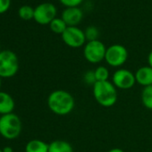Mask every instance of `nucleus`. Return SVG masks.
<instances>
[{
    "instance_id": "nucleus-14",
    "label": "nucleus",
    "mask_w": 152,
    "mask_h": 152,
    "mask_svg": "<svg viewBox=\"0 0 152 152\" xmlns=\"http://www.w3.org/2000/svg\"><path fill=\"white\" fill-rule=\"evenodd\" d=\"M48 152H73V148L68 141L56 140L48 144Z\"/></svg>"
},
{
    "instance_id": "nucleus-2",
    "label": "nucleus",
    "mask_w": 152,
    "mask_h": 152,
    "mask_svg": "<svg viewBox=\"0 0 152 152\" xmlns=\"http://www.w3.org/2000/svg\"><path fill=\"white\" fill-rule=\"evenodd\" d=\"M92 91L95 100L104 107H113L117 101V89L112 82H97Z\"/></svg>"
},
{
    "instance_id": "nucleus-16",
    "label": "nucleus",
    "mask_w": 152,
    "mask_h": 152,
    "mask_svg": "<svg viewBox=\"0 0 152 152\" xmlns=\"http://www.w3.org/2000/svg\"><path fill=\"white\" fill-rule=\"evenodd\" d=\"M49 27L50 30L56 34H63V32L66 30V28L68 27L66 25V23L63 21L62 18H55L50 23H49Z\"/></svg>"
},
{
    "instance_id": "nucleus-10",
    "label": "nucleus",
    "mask_w": 152,
    "mask_h": 152,
    "mask_svg": "<svg viewBox=\"0 0 152 152\" xmlns=\"http://www.w3.org/2000/svg\"><path fill=\"white\" fill-rule=\"evenodd\" d=\"M83 17V11L79 7H66L61 16L67 26H77L82 22Z\"/></svg>"
},
{
    "instance_id": "nucleus-17",
    "label": "nucleus",
    "mask_w": 152,
    "mask_h": 152,
    "mask_svg": "<svg viewBox=\"0 0 152 152\" xmlns=\"http://www.w3.org/2000/svg\"><path fill=\"white\" fill-rule=\"evenodd\" d=\"M94 72H95L97 82H107V81H108L109 70L107 67L103 66V65H99L94 70Z\"/></svg>"
},
{
    "instance_id": "nucleus-27",
    "label": "nucleus",
    "mask_w": 152,
    "mask_h": 152,
    "mask_svg": "<svg viewBox=\"0 0 152 152\" xmlns=\"http://www.w3.org/2000/svg\"><path fill=\"white\" fill-rule=\"evenodd\" d=\"M0 152H3V149L2 148H0Z\"/></svg>"
},
{
    "instance_id": "nucleus-11",
    "label": "nucleus",
    "mask_w": 152,
    "mask_h": 152,
    "mask_svg": "<svg viewBox=\"0 0 152 152\" xmlns=\"http://www.w3.org/2000/svg\"><path fill=\"white\" fill-rule=\"evenodd\" d=\"M134 74L136 83L143 88L152 85V68L150 66H141L134 72Z\"/></svg>"
},
{
    "instance_id": "nucleus-20",
    "label": "nucleus",
    "mask_w": 152,
    "mask_h": 152,
    "mask_svg": "<svg viewBox=\"0 0 152 152\" xmlns=\"http://www.w3.org/2000/svg\"><path fill=\"white\" fill-rule=\"evenodd\" d=\"M83 83L87 85H91V86H94V84L97 83L96 80V76H95V72L94 70H90L85 72V73L83 76Z\"/></svg>"
},
{
    "instance_id": "nucleus-8",
    "label": "nucleus",
    "mask_w": 152,
    "mask_h": 152,
    "mask_svg": "<svg viewBox=\"0 0 152 152\" xmlns=\"http://www.w3.org/2000/svg\"><path fill=\"white\" fill-rule=\"evenodd\" d=\"M112 83L116 89L123 91L130 90L136 83L135 74L128 69H117L112 75Z\"/></svg>"
},
{
    "instance_id": "nucleus-21",
    "label": "nucleus",
    "mask_w": 152,
    "mask_h": 152,
    "mask_svg": "<svg viewBox=\"0 0 152 152\" xmlns=\"http://www.w3.org/2000/svg\"><path fill=\"white\" fill-rule=\"evenodd\" d=\"M65 7H78L83 0H59Z\"/></svg>"
},
{
    "instance_id": "nucleus-3",
    "label": "nucleus",
    "mask_w": 152,
    "mask_h": 152,
    "mask_svg": "<svg viewBox=\"0 0 152 152\" xmlns=\"http://www.w3.org/2000/svg\"><path fill=\"white\" fill-rule=\"evenodd\" d=\"M22 121L15 114H7L0 116V135L7 140L17 139L22 132Z\"/></svg>"
},
{
    "instance_id": "nucleus-24",
    "label": "nucleus",
    "mask_w": 152,
    "mask_h": 152,
    "mask_svg": "<svg viewBox=\"0 0 152 152\" xmlns=\"http://www.w3.org/2000/svg\"><path fill=\"white\" fill-rule=\"evenodd\" d=\"M2 149H3V152H14L13 148L10 147V146H6V147L3 148Z\"/></svg>"
},
{
    "instance_id": "nucleus-7",
    "label": "nucleus",
    "mask_w": 152,
    "mask_h": 152,
    "mask_svg": "<svg viewBox=\"0 0 152 152\" xmlns=\"http://www.w3.org/2000/svg\"><path fill=\"white\" fill-rule=\"evenodd\" d=\"M61 36L64 43L72 48H81L87 41L84 31L77 26H68Z\"/></svg>"
},
{
    "instance_id": "nucleus-4",
    "label": "nucleus",
    "mask_w": 152,
    "mask_h": 152,
    "mask_svg": "<svg viewBox=\"0 0 152 152\" xmlns=\"http://www.w3.org/2000/svg\"><path fill=\"white\" fill-rule=\"evenodd\" d=\"M19 71L17 55L8 49L0 51V77L11 78Z\"/></svg>"
},
{
    "instance_id": "nucleus-25",
    "label": "nucleus",
    "mask_w": 152,
    "mask_h": 152,
    "mask_svg": "<svg viewBox=\"0 0 152 152\" xmlns=\"http://www.w3.org/2000/svg\"><path fill=\"white\" fill-rule=\"evenodd\" d=\"M107 152H124V151L120 148H111L110 150H108Z\"/></svg>"
},
{
    "instance_id": "nucleus-26",
    "label": "nucleus",
    "mask_w": 152,
    "mask_h": 152,
    "mask_svg": "<svg viewBox=\"0 0 152 152\" xmlns=\"http://www.w3.org/2000/svg\"><path fill=\"white\" fill-rule=\"evenodd\" d=\"M1 86H2V78L0 77V89H1Z\"/></svg>"
},
{
    "instance_id": "nucleus-12",
    "label": "nucleus",
    "mask_w": 152,
    "mask_h": 152,
    "mask_svg": "<svg viewBox=\"0 0 152 152\" xmlns=\"http://www.w3.org/2000/svg\"><path fill=\"white\" fill-rule=\"evenodd\" d=\"M15 102L13 97L5 91H0V115L14 113Z\"/></svg>"
},
{
    "instance_id": "nucleus-18",
    "label": "nucleus",
    "mask_w": 152,
    "mask_h": 152,
    "mask_svg": "<svg viewBox=\"0 0 152 152\" xmlns=\"http://www.w3.org/2000/svg\"><path fill=\"white\" fill-rule=\"evenodd\" d=\"M19 16L23 20L29 21L32 18H34V9L30 6H23L18 10Z\"/></svg>"
},
{
    "instance_id": "nucleus-23",
    "label": "nucleus",
    "mask_w": 152,
    "mask_h": 152,
    "mask_svg": "<svg viewBox=\"0 0 152 152\" xmlns=\"http://www.w3.org/2000/svg\"><path fill=\"white\" fill-rule=\"evenodd\" d=\"M148 65L152 68V50L149 52V54L148 56Z\"/></svg>"
},
{
    "instance_id": "nucleus-1",
    "label": "nucleus",
    "mask_w": 152,
    "mask_h": 152,
    "mask_svg": "<svg viewBox=\"0 0 152 152\" xmlns=\"http://www.w3.org/2000/svg\"><path fill=\"white\" fill-rule=\"evenodd\" d=\"M47 104L52 113L63 116L72 112L75 100L70 92L64 90H56L48 95Z\"/></svg>"
},
{
    "instance_id": "nucleus-9",
    "label": "nucleus",
    "mask_w": 152,
    "mask_h": 152,
    "mask_svg": "<svg viewBox=\"0 0 152 152\" xmlns=\"http://www.w3.org/2000/svg\"><path fill=\"white\" fill-rule=\"evenodd\" d=\"M56 15V8L52 3H42L34 8V20L39 24H49Z\"/></svg>"
},
{
    "instance_id": "nucleus-6",
    "label": "nucleus",
    "mask_w": 152,
    "mask_h": 152,
    "mask_svg": "<svg viewBox=\"0 0 152 152\" xmlns=\"http://www.w3.org/2000/svg\"><path fill=\"white\" fill-rule=\"evenodd\" d=\"M107 48L100 40L88 41L84 45L83 56L91 64H99L105 60Z\"/></svg>"
},
{
    "instance_id": "nucleus-15",
    "label": "nucleus",
    "mask_w": 152,
    "mask_h": 152,
    "mask_svg": "<svg viewBox=\"0 0 152 152\" xmlns=\"http://www.w3.org/2000/svg\"><path fill=\"white\" fill-rule=\"evenodd\" d=\"M141 102L142 105L149 110H152V85L144 87L141 91Z\"/></svg>"
},
{
    "instance_id": "nucleus-13",
    "label": "nucleus",
    "mask_w": 152,
    "mask_h": 152,
    "mask_svg": "<svg viewBox=\"0 0 152 152\" xmlns=\"http://www.w3.org/2000/svg\"><path fill=\"white\" fill-rule=\"evenodd\" d=\"M25 152H48V144L41 140H31L27 142Z\"/></svg>"
},
{
    "instance_id": "nucleus-5",
    "label": "nucleus",
    "mask_w": 152,
    "mask_h": 152,
    "mask_svg": "<svg viewBox=\"0 0 152 152\" xmlns=\"http://www.w3.org/2000/svg\"><path fill=\"white\" fill-rule=\"evenodd\" d=\"M128 59V51L121 44H113L107 48L105 61L111 67H121Z\"/></svg>"
},
{
    "instance_id": "nucleus-22",
    "label": "nucleus",
    "mask_w": 152,
    "mask_h": 152,
    "mask_svg": "<svg viewBox=\"0 0 152 152\" xmlns=\"http://www.w3.org/2000/svg\"><path fill=\"white\" fill-rule=\"evenodd\" d=\"M11 4V0H0V14L7 12Z\"/></svg>"
},
{
    "instance_id": "nucleus-19",
    "label": "nucleus",
    "mask_w": 152,
    "mask_h": 152,
    "mask_svg": "<svg viewBox=\"0 0 152 152\" xmlns=\"http://www.w3.org/2000/svg\"><path fill=\"white\" fill-rule=\"evenodd\" d=\"M84 34H85V38H86L87 42L88 41H93V40L99 39V31L97 27L91 25V26H89L88 28H86V30L84 31Z\"/></svg>"
}]
</instances>
